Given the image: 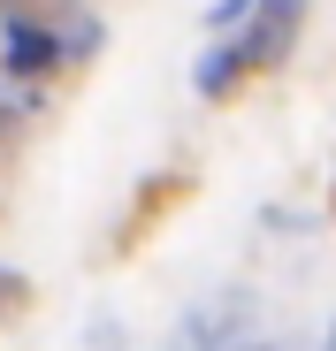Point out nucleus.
Returning <instances> with one entry per match:
<instances>
[{
	"label": "nucleus",
	"mask_w": 336,
	"mask_h": 351,
	"mask_svg": "<svg viewBox=\"0 0 336 351\" xmlns=\"http://www.w3.org/2000/svg\"><path fill=\"white\" fill-rule=\"evenodd\" d=\"M23 298H31V290H23V275H8V267H0V321H16V313H23Z\"/></svg>",
	"instance_id": "20e7f679"
},
{
	"label": "nucleus",
	"mask_w": 336,
	"mask_h": 351,
	"mask_svg": "<svg viewBox=\"0 0 336 351\" xmlns=\"http://www.w3.org/2000/svg\"><path fill=\"white\" fill-rule=\"evenodd\" d=\"M53 62H62V46L46 38V23H31V16H8V69H16V77H46Z\"/></svg>",
	"instance_id": "f03ea898"
},
{
	"label": "nucleus",
	"mask_w": 336,
	"mask_h": 351,
	"mask_svg": "<svg viewBox=\"0 0 336 351\" xmlns=\"http://www.w3.org/2000/svg\"><path fill=\"white\" fill-rule=\"evenodd\" d=\"M0 8H23V16H46V8H69V0H0Z\"/></svg>",
	"instance_id": "39448f33"
},
{
	"label": "nucleus",
	"mask_w": 336,
	"mask_h": 351,
	"mask_svg": "<svg viewBox=\"0 0 336 351\" xmlns=\"http://www.w3.org/2000/svg\"><path fill=\"white\" fill-rule=\"evenodd\" d=\"M298 8L306 0H260V31L245 38V69H275L298 38Z\"/></svg>",
	"instance_id": "f257e3e1"
},
{
	"label": "nucleus",
	"mask_w": 336,
	"mask_h": 351,
	"mask_svg": "<svg viewBox=\"0 0 336 351\" xmlns=\"http://www.w3.org/2000/svg\"><path fill=\"white\" fill-rule=\"evenodd\" d=\"M8 130H16V107H8V99H0V138H8Z\"/></svg>",
	"instance_id": "0eeeda50"
},
{
	"label": "nucleus",
	"mask_w": 336,
	"mask_h": 351,
	"mask_svg": "<svg viewBox=\"0 0 336 351\" xmlns=\"http://www.w3.org/2000/svg\"><path fill=\"white\" fill-rule=\"evenodd\" d=\"M245 8H252V0H221V8H214V23H237Z\"/></svg>",
	"instance_id": "423d86ee"
},
{
	"label": "nucleus",
	"mask_w": 336,
	"mask_h": 351,
	"mask_svg": "<svg viewBox=\"0 0 336 351\" xmlns=\"http://www.w3.org/2000/svg\"><path fill=\"white\" fill-rule=\"evenodd\" d=\"M328 351H336V336H328Z\"/></svg>",
	"instance_id": "6e6552de"
},
{
	"label": "nucleus",
	"mask_w": 336,
	"mask_h": 351,
	"mask_svg": "<svg viewBox=\"0 0 336 351\" xmlns=\"http://www.w3.org/2000/svg\"><path fill=\"white\" fill-rule=\"evenodd\" d=\"M237 69H245V46H237V53H214V62L199 69V92H206V99H221V92L237 84Z\"/></svg>",
	"instance_id": "7ed1b4c3"
}]
</instances>
